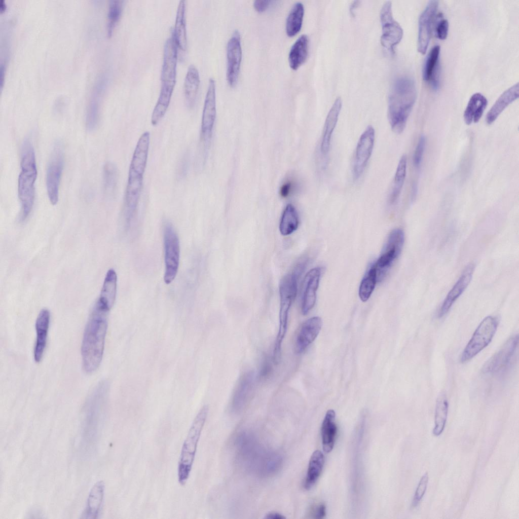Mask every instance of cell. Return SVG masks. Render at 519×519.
<instances>
[{
	"label": "cell",
	"mask_w": 519,
	"mask_h": 519,
	"mask_svg": "<svg viewBox=\"0 0 519 519\" xmlns=\"http://www.w3.org/2000/svg\"><path fill=\"white\" fill-rule=\"evenodd\" d=\"M322 325L320 317L315 316L307 320L296 335L294 348L297 353L303 352L319 334Z\"/></svg>",
	"instance_id": "cell-23"
},
{
	"label": "cell",
	"mask_w": 519,
	"mask_h": 519,
	"mask_svg": "<svg viewBox=\"0 0 519 519\" xmlns=\"http://www.w3.org/2000/svg\"><path fill=\"white\" fill-rule=\"evenodd\" d=\"M150 142V134L146 131L142 133L137 142L129 171L143 176L147 161Z\"/></svg>",
	"instance_id": "cell-24"
},
{
	"label": "cell",
	"mask_w": 519,
	"mask_h": 519,
	"mask_svg": "<svg viewBox=\"0 0 519 519\" xmlns=\"http://www.w3.org/2000/svg\"><path fill=\"white\" fill-rule=\"evenodd\" d=\"M293 184L291 182H287L284 183L281 188L280 194L282 197H286L291 192L293 189Z\"/></svg>",
	"instance_id": "cell-51"
},
{
	"label": "cell",
	"mask_w": 519,
	"mask_h": 519,
	"mask_svg": "<svg viewBox=\"0 0 519 519\" xmlns=\"http://www.w3.org/2000/svg\"><path fill=\"white\" fill-rule=\"evenodd\" d=\"M299 216L295 207L291 204H288L282 213L279 230L282 235H289L295 231L299 226Z\"/></svg>",
	"instance_id": "cell-40"
},
{
	"label": "cell",
	"mask_w": 519,
	"mask_h": 519,
	"mask_svg": "<svg viewBox=\"0 0 519 519\" xmlns=\"http://www.w3.org/2000/svg\"><path fill=\"white\" fill-rule=\"evenodd\" d=\"M189 167V159L188 156H184L180 161L178 166L177 175L180 178L183 177L187 173Z\"/></svg>",
	"instance_id": "cell-47"
},
{
	"label": "cell",
	"mask_w": 519,
	"mask_h": 519,
	"mask_svg": "<svg viewBox=\"0 0 519 519\" xmlns=\"http://www.w3.org/2000/svg\"><path fill=\"white\" fill-rule=\"evenodd\" d=\"M123 1L112 0L109 4L108 11L107 33L111 36L116 24L122 14Z\"/></svg>",
	"instance_id": "cell-43"
},
{
	"label": "cell",
	"mask_w": 519,
	"mask_h": 519,
	"mask_svg": "<svg viewBox=\"0 0 519 519\" xmlns=\"http://www.w3.org/2000/svg\"><path fill=\"white\" fill-rule=\"evenodd\" d=\"M335 412L331 409L327 411L321 428V434L323 450L328 453L333 449L337 434L335 423Z\"/></svg>",
	"instance_id": "cell-28"
},
{
	"label": "cell",
	"mask_w": 519,
	"mask_h": 519,
	"mask_svg": "<svg viewBox=\"0 0 519 519\" xmlns=\"http://www.w3.org/2000/svg\"><path fill=\"white\" fill-rule=\"evenodd\" d=\"M100 384L91 394L85 406L83 439L87 446H93L97 435L100 408L106 391V386Z\"/></svg>",
	"instance_id": "cell-6"
},
{
	"label": "cell",
	"mask_w": 519,
	"mask_h": 519,
	"mask_svg": "<svg viewBox=\"0 0 519 519\" xmlns=\"http://www.w3.org/2000/svg\"><path fill=\"white\" fill-rule=\"evenodd\" d=\"M440 48L438 45L433 47L429 53L424 66L423 79L427 82L431 81L434 86L437 84L436 76Z\"/></svg>",
	"instance_id": "cell-38"
},
{
	"label": "cell",
	"mask_w": 519,
	"mask_h": 519,
	"mask_svg": "<svg viewBox=\"0 0 519 519\" xmlns=\"http://www.w3.org/2000/svg\"><path fill=\"white\" fill-rule=\"evenodd\" d=\"M163 241L165 268L164 281L169 284L175 279L178 271L180 246L178 235L172 224L168 221L164 223Z\"/></svg>",
	"instance_id": "cell-8"
},
{
	"label": "cell",
	"mask_w": 519,
	"mask_h": 519,
	"mask_svg": "<svg viewBox=\"0 0 519 519\" xmlns=\"http://www.w3.org/2000/svg\"><path fill=\"white\" fill-rule=\"evenodd\" d=\"M438 7L437 1H429L419 17L417 49L422 54H425L428 48Z\"/></svg>",
	"instance_id": "cell-17"
},
{
	"label": "cell",
	"mask_w": 519,
	"mask_h": 519,
	"mask_svg": "<svg viewBox=\"0 0 519 519\" xmlns=\"http://www.w3.org/2000/svg\"><path fill=\"white\" fill-rule=\"evenodd\" d=\"M321 274V269L315 268L310 270L304 278L302 302V312L304 315L308 314L315 305Z\"/></svg>",
	"instance_id": "cell-21"
},
{
	"label": "cell",
	"mask_w": 519,
	"mask_h": 519,
	"mask_svg": "<svg viewBox=\"0 0 519 519\" xmlns=\"http://www.w3.org/2000/svg\"><path fill=\"white\" fill-rule=\"evenodd\" d=\"M417 95L415 82L409 77L400 78L393 84L388 97L387 116L394 132L400 134L404 130Z\"/></svg>",
	"instance_id": "cell-2"
},
{
	"label": "cell",
	"mask_w": 519,
	"mask_h": 519,
	"mask_svg": "<svg viewBox=\"0 0 519 519\" xmlns=\"http://www.w3.org/2000/svg\"><path fill=\"white\" fill-rule=\"evenodd\" d=\"M407 167V157L406 155H403L398 163L395 171L393 187L389 196V202L391 204L395 203L398 198L406 176Z\"/></svg>",
	"instance_id": "cell-39"
},
{
	"label": "cell",
	"mask_w": 519,
	"mask_h": 519,
	"mask_svg": "<svg viewBox=\"0 0 519 519\" xmlns=\"http://www.w3.org/2000/svg\"><path fill=\"white\" fill-rule=\"evenodd\" d=\"M200 85V77L197 68L193 64L189 66L186 76L183 93L187 106L193 107L197 99Z\"/></svg>",
	"instance_id": "cell-31"
},
{
	"label": "cell",
	"mask_w": 519,
	"mask_h": 519,
	"mask_svg": "<svg viewBox=\"0 0 519 519\" xmlns=\"http://www.w3.org/2000/svg\"><path fill=\"white\" fill-rule=\"evenodd\" d=\"M309 39L306 34L300 35L292 45L288 54L291 68L297 69L306 61L308 54Z\"/></svg>",
	"instance_id": "cell-32"
},
{
	"label": "cell",
	"mask_w": 519,
	"mask_h": 519,
	"mask_svg": "<svg viewBox=\"0 0 519 519\" xmlns=\"http://www.w3.org/2000/svg\"><path fill=\"white\" fill-rule=\"evenodd\" d=\"M428 479V473H425L421 477L416 490L411 505L412 508L416 507L422 499L427 490Z\"/></svg>",
	"instance_id": "cell-44"
},
{
	"label": "cell",
	"mask_w": 519,
	"mask_h": 519,
	"mask_svg": "<svg viewBox=\"0 0 519 519\" xmlns=\"http://www.w3.org/2000/svg\"><path fill=\"white\" fill-rule=\"evenodd\" d=\"M342 104L341 98H337L327 115L320 145V151L323 155H326L329 152L331 136L338 121Z\"/></svg>",
	"instance_id": "cell-26"
},
{
	"label": "cell",
	"mask_w": 519,
	"mask_h": 519,
	"mask_svg": "<svg viewBox=\"0 0 519 519\" xmlns=\"http://www.w3.org/2000/svg\"><path fill=\"white\" fill-rule=\"evenodd\" d=\"M377 281V270L373 264L364 276L359 288V296L362 302L367 301L373 292Z\"/></svg>",
	"instance_id": "cell-41"
},
{
	"label": "cell",
	"mask_w": 519,
	"mask_h": 519,
	"mask_svg": "<svg viewBox=\"0 0 519 519\" xmlns=\"http://www.w3.org/2000/svg\"><path fill=\"white\" fill-rule=\"evenodd\" d=\"M270 0H256L253 2L254 9L258 12L265 11L270 6Z\"/></svg>",
	"instance_id": "cell-48"
},
{
	"label": "cell",
	"mask_w": 519,
	"mask_h": 519,
	"mask_svg": "<svg viewBox=\"0 0 519 519\" xmlns=\"http://www.w3.org/2000/svg\"><path fill=\"white\" fill-rule=\"evenodd\" d=\"M143 176L129 171L125 195V217L129 225L136 212L143 186Z\"/></svg>",
	"instance_id": "cell-18"
},
{
	"label": "cell",
	"mask_w": 519,
	"mask_h": 519,
	"mask_svg": "<svg viewBox=\"0 0 519 519\" xmlns=\"http://www.w3.org/2000/svg\"><path fill=\"white\" fill-rule=\"evenodd\" d=\"M375 138L374 128L369 125L361 135L357 144L353 168L355 179L361 176L367 165L373 151Z\"/></svg>",
	"instance_id": "cell-13"
},
{
	"label": "cell",
	"mask_w": 519,
	"mask_h": 519,
	"mask_svg": "<svg viewBox=\"0 0 519 519\" xmlns=\"http://www.w3.org/2000/svg\"><path fill=\"white\" fill-rule=\"evenodd\" d=\"M21 171L18 180V198L21 205V220L30 214L35 199L37 168L35 152L31 142L25 139L21 149Z\"/></svg>",
	"instance_id": "cell-3"
},
{
	"label": "cell",
	"mask_w": 519,
	"mask_h": 519,
	"mask_svg": "<svg viewBox=\"0 0 519 519\" xmlns=\"http://www.w3.org/2000/svg\"><path fill=\"white\" fill-rule=\"evenodd\" d=\"M474 267L472 264L467 265L462 274L449 292L437 313L439 318L444 316L450 310L455 302L465 290L472 277Z\"/></svg>",
	"instance_id": "cell-20"
},
{
	"label": "cell",
	"mask_w": 519,
	"mask_h": 519,
	"mask_svg": "<svg viewBox=\"0 0 519 519\" xmlns=\"http://www.w3.org/2000/svg\"><path fill=\"white\" fill-rule=\"evenodd\" d=\"M380 19L382 29L381 44L386 49L393 51L394 47L402 38L403 30L393 17L390 1H387L383 4L380 12Z\"/></svg>",
	"instance_id": "cell-12"
},
{
	"label": "cell",
	"mask_w": 519,
	"mask_h": 519,
	"mask_svg": "<svg viewBox=\"0 0 519 519\" xmlns=\"http://www.w3.org/2000/svg\"><path fill=\"white\" fill-rule=\"evenodd\" d=\"M242 47L240 34L235 30L227 45V80L231 87L235 86L238 81L242 60Z\"/></svg>",
	"instance_id": "cell-14"
},
{
	"label": "cell",
	"mask_w": 519,
	"mask_h": 519,
	"mask_svg": "<svg viewBox=\"0 0 519 519\" xmlns=\"http://www.w3.org/2000/svg\"><path fill=\"white\" fill-rule=\"evenodd\" d=\"M118 178V169L116 165L111 163L105 164L103 170V181L105 193L113 195L117 188Z\"/></svg>",
	"instance_id": "cell-42"
},
{
	"label": "cell",
	"mask_w": 519,
	"mask_h": 519,
	"mask_svg": "<svg viewBox=\"0 0 519 519\" xmlns=\"http://www.w3.org/2000/svg\"><path fill=\"white\" fill-rule=\"evenodd\" d=\"M186 1H179L172 32L177 47L183 51L187 49L186 30Z\"/></svg>",
	"instance_id": "cell-30"
},
{
	"label": "cell",
	"mask_w": 519,
	"mask_h": 519,
	"mask_svg": "<svg viewBox=\"0 0 519 519\" xmlns=\"http://www.w3.org/2000/svg\"><path fill=\"white\" fill-rule=\"evenodd\" d=\"M177 46L173 33L165 42L161 74V86L174 88L176 78Z\"/></svg>",
	"instance_id": "cell-16"
},
{
	"label": "cell",
	"mask_w": 519,
	"mask_h": 519,
	"mask_svg": "<svg viewBox=\"0 0 519 519\" xmlns=\"http://www.w3.org/2000/svg\"><path fill=\"white\" fill-rule=\"evenodd\" d=\"M110 310L97 300L86 325L81 351L83 368L88 374L95 371L102 360Z\"/></svg>",
	"instance_id": "cell-1"
},
{
	"label": "cell",
	"mask_w": 519,
	"mask_h": 519,
	"mask_svg": "<svg viewBox=\"0 0 519 519\" xmlns=\"http://www.w3.org/2000/svg\"><path fill=\"white\" fill-rule=\"evenodd\" d=\"M488 100L480 93H475L470 97L464 113V120L467 125L477 123L487 107Z\"/></svg>",
	"instance_id": "cell-29"
},
{
	"label": "cell",
	"mask_w": 519,
	"mask_h": 519,
	"mask_svg": "<svg viewBox=\"0 0 519 519\" xmlns=\"http://www.w3.org/2000/svg\"><path fill=\"white\" fill-rule=\"evenodd\" d=\"M117 276L113 269L108 270L106 274L101 289L99 300L109 309L113 307L116 298Z\"/></svg>",
	"instance_id": "cell-33"
},
{
	"label": "cell",
	"mask_w": 519,
	"mask_h": 519,
	"mask_svg": "<svg viewBox=\"0 0 519 519\" xmlns=\"http://www.w3.org/2000/svg\"><path fill=\"white\" fill-rule=\"evenodd\" d=\"M208 413V407L204 405L195 417L182 444L178 466V479L181 485L189 478Z\"/></svg>",
	"instance_id": "cell-5"
},
{
	"label": "cell",
	"mask_w": 519,
	"mask_h": 519,
	"mask_svg": "<svg viewBox=\"0 0 519 519\" xmlns=\"http://www.w3.org/2000/svg\"><path fill=\"white\" fill-rule=\"evenodd\" d=\"M216 113L215 83L214 79L210 78L204 101L201 127V139L205 143H208L211 137Z\"/></svg>",
	"instance_id": "cell-15"
},
{
	"label": "cell",
	"mask_w": 519,
	"mask_h": 519,
	"mask_svg": "<svg viewBox=\"0 0 519 519\" xmlns=\"http://www.w3.org/2000/svg\"><path fill=\"white\" fill-rule=\"evenodd\" d=\"M449 22L447 19L441 18L437 23L435 32L437 38L441 40H445L448 34Z\"/></svg>",
	"instance_id": "cell-46"
},
{
	"label": "cell",
	"mask_w": 519,
	"mask_h": 519,
	"mask_svg": "<svg viewBox=\"0 0 519 519\" xmlns=\"http://www.w3.org/2000/svg\"><path fill=\"white\" fill-rule=\"evenodd\" d=\"M264 518L267 519H283L285 517L281 514L277 512H271L266 515Z\"/></svg>",
	"instance_id": "cell-52"
},
{
	"label": "cell",
	"mask_w": 519,
	"mask_h": 519,
	"mask_svg": "<svg viewBox=\"0 0 519 519\" xmlns=\"http://www.w3.org/2000/svg\"><path fill=\"white\" fill-rule=\"evenodd\" d=\"M174 88L161 86L157 102L151 117V123L156 125L165 115L169 106Z\"/></svg>",
	"instance_id": "cell-37"
},
{
	"label": "cell",
	"mask_w": 519,
	"mask_h": 519,
	"mask_svg": "<svg viewBox=\"0 0 519 519\" xmlns=\"http://www.w3.org/2000/svg\"><path fill=\"white\" fill-rule=\"evenodd\" d=\"M104 488V484L101 480L96 482L92 487L82 514V518L96 519L98 517L103 504Z\"/></svg>",
	"instance_id": "cell-25"
},
{
	"label": "cell",
	"mask_w": 519,
	"mask_h": 519,
	"mask_svg": "<svg viewBox=\"0 0 519 519\" xmlns=\"http://www.w3.org/2000/svg\"><path fill=\"white\" fill-rule=\"evenodd\" d=\"M518 90L517 83L500 96L487 115L486 120L487 124H492L509 104L518 98Z\"/></svg>",
	"instance_id": "cell-27"
},
{
	"label": "cell",
	"mask_w": 519,
	"mask_h": 519,
	"mask_svg": "<svg viewBox=\"0 0 519 519\" xmlns=\"http://www.w3.org/2000/svg\"><path fill=\"white\" fill-rule=\"evenodd\" d=\"M6 9V5L4 0H0V11L3 12Z\"/></svg>",
	"instance_id": "cell-53"
},
{
	"label": "cell",
	"mask_w": 519,
	"mask_h": 519,
	"mask_svg": "<svg viewBox=\"0 0 519 519\" xmlns=\"http://www.w3.org/2000/svg\"><path fill=\"white\" fill-rule=\"evenodd\" d=\"M326 514L325 506L323 504H320L317 506L313 509V515L315 518L321 519L323 518Z\"/></svg>",
	"instance_id": "cell-49"
},
{
	"label": "cell",
	"mask_w": 519,
	"mask_h": 519,
	"mask_svg": "<svg viewBox=\"0 0 519 519\" xmlns=\"http://www.w3.org/2000/svg\"><path fill=\"white\" fill-rule=\"evenodd\" d=\"M518 344V335L509 339L501 348L485 363L482 372L494 375L506 372L513 362Z\"/></svg>",
	"instance_id": "cell-11"
},
{
	"label": "cell",
	"mask_w": 519,
	"mask_h": 519,
	"mask_svg": "<svg viewBox=\"0 0 519 519\" xmlns=\"http://www.w3.org/2000/svg\"><path fill=\"white\" fill-rule=\"evenodd\" d=\"M449 403L446 394L441 393L438 396L435 410V426L432 433L435 436L440 435L443 432L448 416Z\"/></svg>",
	"instance_id": "cell-36"
},
{
	"label": "cell",
	"mask_w": 519,
	"mask_h": 519,
	"mask_svg": "<svg viewBox=\"0 0 519 519\" xmlns=\"http://www.w3.org/2000/svg\"><path fill=\"white\" fill-rule=\"evenodd\" d=\"M305 267V263H299L292 273L283 277L280 283L279 326L273 349V357L276 359L281 356L282 344L287 331L289 310L296 297L298 280Z\"/></svg>",
	"instance_id": "cell-4"
},
{
	"label": "cell",
	"mask_w": 519,
	"mask_h": 519,
	"mask_svg": "<svg viewBox=\"0 0 519 519\" xmlns=\"http://www.w3.org/2000/svg\"><path fill=\"white\" fill-rule=\"evenodd\" d=\"M416 190H417V187H416V186L415 184H414L413 187V191H412V198H414V197H415V195H416L415 194L417 192H416Z\"/></svg>",
	"instance_id": "cell-54"
},
{
	"label": "cell",
	"mask_w": 519,
	"mask_h": 519,
	"mask_svg": "<svg viewBox=\"0 0 519 519\" xmlns=\"http://www.w3.org/2000/svg\"><path fill=\"white\" fill-rule=\"evenodd\" d=\"M304 15V7L298 2L291 7L286 21V32L288 36H293L301 29Z\"/></svg>",
	"instance_id": "cell-35"
},
{
	"label": "cell",
	"mask_w": 519,
	"mask_h": 519,
	"mask_svg": "<svg viewBox=\"0 0 519 519\" xmlns=\"http://www.w3.org/2000/svg\"><path fill=\"white\" fill-rule=\"evenodd\" d=\"M404 240V233L399 229H394L390 233L380 256L374 263L377 270V281L385 275L400 255Z\"/></svg>",
	"instance_id": "cell-10"
},
{
	"label": "cell",
	"mask_w": 519,
	"mask_h": 519,
	"mask_svg": "<svg viewBox=\"0 0 519 519\" xmlns=\"http://www.w3.org/2000/svg\"><path fill=\"white\" fill-rule=\"evenodd\" d=\"M50 321L49 311L43 309L38 314L35 323L36 337L33 349V357L36 362H40L43 357L47 345Z\"/></svg>",
	"instance_id": "cell-22"
},
{
	"label": "cell",
	"mask_w": 519,
	"mask_h": 519,
	"mask_svg": "<svg viewBox=\"0 0 519 519\" xmlns=\"http://www.w3.org/2000/svg\"><path fill=\"white\" fill-rule=\"evenodd\" d=\"M324 460V456L319 450L315 451L312 454L304 483L306 490L310 489L317 481L322 472Z\"/></svg>",
	"instance_id": "cell-34"
},
{
	"label": "cell",
	"mask_w": 519,
	"mask_h": 519,
	"mask_svg": "<svg viewBox=\"0 0 519 519\" xmlns=\"http://www.w3.org/2000/svg\"><path fill=\"white\" fill-rule=\"evenodd\" d=\"M425 137L424 135H421L415 150L413 157L414 164L416 168H419L421 165L425 150Z\"/></svg>",
	"instance_id": "cell-45"
},
{
	"label": "cell",
	"mask_w": 519,
	"mask_h": 519,
	"mask_svg": "<svg viewBox=\"0 0 519 519\" xmlns=\"http://www.w3.org/2000/svg\"><path fill=\"white\" fill-rule=\"evenodd\" d=\"M498 325L497 319L489 316L477 326L461 354L460 362L464 363L476 356L491 342Z\"/></svg>",
	"instance_id": "cell-7"
},
{
	"label": "cell",
	"mask_w": 519,
	"mask_h": 519,
	"mask_svg": "<svg viewBox=\"0 0 519 519\" xmlns=\"http://www.w3.org/2000/svg\"><path fill=\"white\" fill-rule=\"evenodd\" d=\"M271 369L272 366L270 361L268 360H265L263 363L260 370V375L261 377L264 378L269 375L271 372Z\"/></svg>",
	"instance_id": "cell-50"
},
{
	"label": "cell",
	"mask_w": 519,
	"mask_h": 519,
	"mask_svg": "<svg viewBox=\"0 0 519 519\" xmlns=\"http://www.w3.org/2000/svg\"><path fill=\"white\" fill-rule=\"evenodd\" d=\"M64 167V154L60 142L53 148L46 172V187L51 203L54 205L59 199V190Z\"/></svg>",
	"instance_id": "cell-9"
},
{
	"label": "cell",
	"mask_w": 519,
	"mask_h": 519,
	"mask_svg": "<svg viewBox=\"0 0 519 519\" xmlns=\"http://www.w3.org/2000/svg\"><path fill=\"white\" fill-rule=\"evenodd\" d=\"M255 379V373L251 370L244 373L240 377L232 398V407L234 411L239 412L247 405L252 395Z\"/></svg>",
	"instance_id": "cell-19"
}]
</instances>
